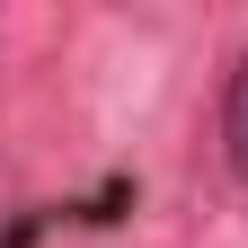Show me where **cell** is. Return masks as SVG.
<instances>
[{"label": "cell", "instance_id": "6da1fadb", "mask_svg": "<svg viewBox=\"0 0 248 248\" xmlns=\"http://www.w3.org/2000/svg\"><path fill=\"white\" fill-rule=\"evenodd\" d=\"M222 160H231V177L248 186V53L231 62V80H222Z\"/></svg>", "mask_w": 248, "mask_h": 248}]
</instances>
